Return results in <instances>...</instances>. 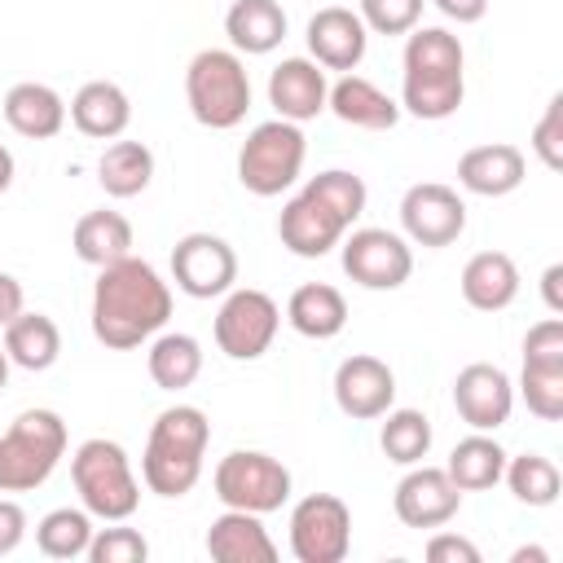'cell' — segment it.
<instances>
[{"label": "cell", "mask_w": 563, "mask_h": 563, "mask_svg": "<svg viewBox=\"0 0 563 563\" xmlns=\"http://www.w3.org/2000/svg\"><path fill=\"white\" fill-rule=\"evenodd\" d=\"M172 317V286L150 260L123 255L97 273L92 286V334L110 352L141 347Z\"/></svg>", "instance_id": "obj_1"}, {"label": "cell", "mask_w": 563, "mask_h": 563, "mask_svg": "<svg viewBox=\"0 0 563 563\" xmlns=\"http://www.w3.org/2000/svg\"><path fill=\"white\" fill-rule=\"evenodd\" d=\"M334 405L352 422L383 418L396 405V374H391V365L369 356V352H356V356L339 361V369H334Z\"/></svg>", "instance_id": "obj_17"}, {"label": "cell", "mask_w": 563, "mask_h": 563, "mask_svg": "<svg viewBox=\"0 0 563 563\" xmlns=\"http://www.w3.org/2000/svg\"><path fill=\"white\" fill-rule=\"evenodd\" d=\"M462 506V488L449 479L444 466L413 462L409 475L391 493V510L405 528H444Z\"/></svg>", "instance_id": "obj_16"}, {"label": "cell", "mask_w": 563, "mask_h": 563, "mask_svg": "<svg viewBox=\"0 0 563 563\" xmlns=\"http://www.w3.org/2000/svg\"><path fill=\"white\" fill-rule=\"evenodd\" d=\"M501 479L510 484L515 501L537 506V510H541V506H554L559 493H563V475H559V466H554L545 453H519V457H506Z\"/></svg>", "instance_id": "obj_35"}, {"label": "cell", "mask_w": 563, "mask_h": 563, "mask_svg": "<svg viewBox=\"0 0 563 563\" xmlns=\"http://www.w3.org/2000/svg\"><path fill=\"white\" fill-rule=\"evenodd\" d=\"M325 110H334V119L365 128V132H391L400 123V101H391L378 84H369L356 70H347L339 84H330Z\"/></svg>", "instance_id": "obj_23"}, {"label": "cell", "mask_w": 563, "mask_h": 563, "mask_svg": "<svg viewBox=\"0 0 563 563\" xmlns=\"http://www.w3.org/2000/svg\"><path fill=\"white\" fill-rule=\"evenodd\" d=\"M352 550V510L334 493H308L290 510V554L299 563H343Z\"/></svg>", "instance_id": "obj_10"}, {"label": "cell", "mask_w": 563, "mask_h": 563, "mask_svg": "<svg viewBox=\"0 0 563 563\" xmlns=\"http://www.w3.org/2000/svg\"><path fill=\"white\" fill-rule=\"evenodd\" d=\"M422 4L427 0H356V13L365 22V31L378 35H409L422 22Z\"/></svg>", "instance_id": "obj_38"}, {"label": "cell", "mask_w": 563, "mask_h": 563, "mask_svg": "<svg viewBox=\"0 0 563 563\" xmlns=\"http://www.w3.org/2000/svg\"><path fill=\"white\" fill-rule=\"evenodd\" d=\"M88 559L92 563H145L150 541L136 528H97L88 541Z\"/></svg>", "instance_id": "obj_39"}, {"label": "cell", "mask_w": 563, "mask_h": 563, "mask_svg": "<svg viewBox=\"0 0 563 563\" xmlns=\"http://www.w3.org/2000/svg\"><path fill=\"white\" fill-rule=\"evenodd\" d=\"M216 497L229 510H251V515H273L290 501V471L260 449H233L216 462L211 475Z\"/></svg>", "instance_id": "obj_8"}, {"label": "cell", "mask_w": 563, "mask_h": 563, "mask_svg": "<svg viewBox=\"0 0 563 563\" xmlns=\"http://www.w3.org/2000/svg\"><path fill=\"white\" fill-rule=\"evenodd\" d=\"M343 233H347V224H343L321 198H312L308 189H299V194L282 207V216H277V238H282V246H286L290 255H299V260H321V255H330V251L343 242Z\"/></svg>", "instance_id": "obj_19"}, {"label": "cell", "mask_w": 563, "mask_h": 563, "mask_svg": "<svg viewBox=\"0 0 563 563\" xmlns=\"http://www.w3.org/2000/svg\"><path fill=\"white\" fill-rule=\"evenodd\" d=\"M400 229L413 246H453L466 233V202L440 180H418L400 198Z\"/></svg>", "instance_id": "obj_13"}, {"label": "cell", "mask_w": 563, "mask_h": 563, "mask_svg": "<svg viewBox=\"0 0 563 563\" xmlns=\"http://www.w3.org/2000/svg\"><path fill=\"white\" fill-rule=\"evenodd\" d=\"M303 158H308L303 128L290 119H268L246 132L238 150V180L255 198H277L299 180Z\"/></svg>", "instance_id": "obj_7"}, {"label": "cell", "mask_w": 563, "mask_h": 563, "mask_svg": "<svg viewBox=\"0 0 563 563\" xmlns=\"http://www.w3.org/2000/svg\"><path fill=\"white\" fill-rule=\"evenodd\" d=\"M145 369H150L154 387L185 391L202 374V343L194 334H185V330H167V334L158 330L154 343H150V352H145Z\"/></svg>", "instance_id": "obj_31"}, {"label": "cell", "mask_w": 563, "mask_h": 563, "mask_svg": "<svg viewBox=\"0 0 563 563\" xmlns=\"http://www.w3.org/2000/svg\"><path fill=\"white\" fill-rule=\"evenodd\" d=\"M211 422L198 405H172L154 418L145 453H141V479L158 497H185L202 479Z\"/></svg>", "instance_id": "obj_3"}, {"label": "cell", "mask_w": 563, "mask_h": 563, "mask_svg": "<svg viewBox=\"0 0 563 563\" xmlns=\"http://www.w3.org/2000/svg\"><path fill=\"white\" fill-rule=\"evenodd\" d=\"M185 101L202 128L211 132L238 128L251 110V75L242 66V53L233 48L194 53V62L185 66Z\"/></svg>", "instance_id": "obj_5"}, {"label": "cell", "mask_w": 563, "mask_h": 563, "mask_svg": "<svg viewBox=\"0 0 563 563\" xmlns=\"http://www.w3.org/2000/svg\"><path fill=\"white\" fill-rule=\"evenodd\" d=\"M172 282L189 299H216L238 282V251L220 233H185L172 246Z\"/></svg>", "instance_id": "obj_14"}, {"label": "cell", "mask_w": 563, "mask_h": 563, "mask_svg": "<svg viewBox=\"0 0 563 563\" xmlns=\"http://www.w3.org/2000/svg\"><path fill=\"white\" fill-rule=\"evenodd\" d=\"M22 303H26L22 282H18V277H9V273H0V330L22 312Z\"/></svg>", "instance_id": "obj_44"}, {"label": "cell", "mask_w": 563, "mask_h": 563, "mask_svg": "<svg viewBox=\"0 0 563 563\" xmlns=\"http://www.w3.org/2000/svg\"><path fill=\"white\" fill-rule=\"evenodd\" d=\"M325 97H330V79L312 57H282L268 75V106L277 110V119L308 123L325 110Z\"/></svg>", "instance_id": "obj_20"}, {"label": "cell", "mask_w": 563, "mask_h": 563, "mask_svg": "<svg viewBox=\"0 0 563 563\" xmlns=\"http://www.w3.org/2000/svg\"><path fill=\"white\" fill-rule=\"evenodd\" d=\"M519 396L541 422L563 418V317H545L523 334Z\"/></svg>", "instance_id": "obj_11"}, {"label": "cell", "mask_w": 563, "mask_h": 563, "mask_svg": "<svg viewBox=\"0 0 563 563\" xmlns=\"http://www.w3.org/2000/svg\"><path fill=\"white\" fill-rule=\"evenodd\" d=\"M4 352L18 369H31V374H44L57 365L62 356V330L53 317L44 312H18L9 325H4Z\"/></svg>", "instance_id": "obj_30"}, {"label": "cell", "mask_w": 563, "mask_h": 563, "mask_svg": "<svg viewBox=\"0 0 563 563\" xmlns=\"http://www.w3.org/2000/svg\"><path fill=\"white\" fill-rule=\"evenodd\" d=\"M22 537H26V510L18 501L0 497V559L13 554L22 545Z\"/></svg>", "instance_id": "obj_42"}, {"label": "cell", "mask_w": 563, "mask_h": 563, "mask_svg": "<svg viewBox=\"0 0 563 563\" xmlns=\"http://www.w3.org/2000/svg\"><path fill=\"white\" fill-rule=\"evenodd\" d=\"M510 563H545V550H537V545L532 550H515Z\"/></svg>", "instance_id": "obj_47"}, {"label": "cell", "mask_w": 563, "mask_h": 563, "mask_svg": "<svg viewBox=\"0 0 563 563\" xmlns=\"http://www.w3.org/2000/svg\"><path fill=\"white\" fill-rule=\"evenodd\" d=\"M541 299H545V308L554 317H563V264H550L541 273Z\"/></svg>", "instance_id": "obj_45"}, {"label": "cell", "mask_w": 563, "mask_h": 563, "mask_svg": "<svg viewBox=\"0 0 563 563\" xmlns=\"http://www.w3.org/2000/svg\"><path fill=\"white\" fill-rule=\"evenodd\" d=\"M92 515L84 506H57L35 523V545L44 559H79L92 541Z\"/></svg>", "instance_id": "obj_34"}, {"label": "cell", "mask_w": 563, "mask_h": 563, "mask_svg": "<svg viewBox=\"0 0 563 563\" xmlns=\"http://www.w3.org/2000/svg\"><path fill=\"white\" fill-rule=\"evenodd\" d=\"M282 325V308L273 303V295L255 290V286H233L224 290V303L216 312V347L229 361H260Z\"/></svg>", "instance_id": "obj_9"}, {"label": "cell", "mask_w": 563, "mask_h": 563, "mask_svg": "<svg viewBox=\"0 0 563 563\" xmlns=\"http://www.w3.org/2000/svg\"><path fill=\"white\" fill-rule=\"evenodd\" d=\"M532 150L550 172H563V92L550 97L545 114L532 128Z\"/></svg>", "instance_id": "obj_40"}, {"label": "cell", "mask_w": 563, "mask_h": 563, "mask_svg": "<svg viewBox=\"0 0 563 563\" xmlns=\"http://www.w3.org/2000/svg\"><path fill=\"white\" fill-rule=\"evenodd\" d=\"M66 119H70L84 136H92V141H119V136L128 132V123H132V101H128V92H123L119 84L92 79V84H84V88L70 97Z\"/></svg>", "instance_id": "obj_24"}, {"label": "cell", "mask_w": 563, "mask_h": 563, "mask_svg": "<svg viewBox=\"0 0 563 563\" xmlns=\"http://www.w3.org/2000/svg\"><path fill=\"white\" fill-rule=\"evenodd\" d=\"M378 444L396 466H413L431 453V418L422 409H387Z\"/></svg>", "instance_id": "obj_36"}, {"label": "cell", "mask_w": 563, "mask_h": 563, "mask_svg": "<svg viewBox=\"0 0 563 563\" xmlns=\"http://www.w3.org/2000/svg\"><path fill=\"white\" fill-rule=\"evenodd\" d=\"M207 554L216 563H273L277 559V541L268 537L260 515L224 506V515H216L211 528H207Z\"/></svg>", "instance_id": "obj_22"}, {"label": "cell", "mask_w": 563, "mask_h": 563, "mask_svg": "<svg viewBox=\"0 0 563 563\" xmlns=\"http://www.w3.org/2000/svg\"><path fill=\"white\" fill-rule=\"evenodd\" d=\"M427 559L431 563H479V545L457 532H435L427 541Z\"/></svg>", "instance_id": "obj_41"}, {"label": "cell", "mask_w": 563, "mask_h": 563, "mask_svg": "<svg viewBox=\"0 0 563 563\" xmlns=\"http://www.w3.org/2000/svg\"><path fill=\"white\" fill-rule=\"evenodd\" d=\"M343 273L365 290H400L413 273L409 238L391 229H352L343 233Z\"/></svg>", "instance_id": "obj_12"}, {"label": "cell", "mask_w": 563, "mask_h": 563, "mask_svg": "<svg viewBox=\"0 0 563 563\" xmlns=\"http://www.w3.org/2000/svg\"><path fill=\"white\" fill-rule=\"evenodd\" d=\"M462 40L444 26H413L405 40V75H400V110L413 119L440 123L457 114L466 97V75H462Z\"/></svg>", "instance_id": "obj_2"}, {"label": "cell", "mask_w": 563, "mask_h": 563, "mask_svg": "<svg viewBox=\"0 0 563 563\" xmlns=\"http://www.w3.org/2000/svg\"><path fill=\"white\" fill-rule=\"evenodd\" d=\"M312 198H321L347 229L361 220V211H365V202H369V189H365V180L356 176V172H343V167H330V172H317L308 185H303Z\"/></svg>", "instance_id": "obj_37"}, {"label": "cell", "mask_w": 563, "mask_h": 563, "mask_svg": "<svg viewBox=\"0 0 563 563\" xmlns=\"http://www.w3.org/2000/svg\"><path fill=\"white\" fill-rule=\"evenodd\" d=\"M66 457V422L53 409H26L0 435V493L40 488Z\"/></svg>", "instance_id": "obj_6"}, {"label": "cell", "mask_w": 563, "mask_h": 563, "mask_svg": "<svg viewBox=\"0 0 563 563\" xmlns=\"http://www.w3.org/2000/svg\"><path fill=\"white\" fill-rule=\"evenodd\" d=\"M453 409L471 431H497L510 422L515 409V383L501 365L475 361L466 369H457L453 378Z\"/></svg>", "instance_id": "obj_15"}, {"label": "cell", "mask_w": 563, "mask_h": 563, "mask_svg": "<svg viewBox=\"0 0 563 563\" xmlns=\"http://www.w3.org/2000/svg\"><path fill=\"white\" fill-rule=\"evenodd\" d=\"M4 123L26 141H53L66 128V101L57 88L22 79L4 92Z\"/></svg>", "instance_id": "obj_25"}, {"label": "cell", "mask_w": 563, "mask_h": 563, "mask_svg": "<svg viewBox=\"0 0 563 563\" xmlns=\"http://www.w3.org/2000/svg\"><path fill=\"white\" fill-rule=\"evenodd\" d=\"M369 48V31L361 22V13L343 9V4H325L308 18V53L321 70H356L365 62Z\"/></svg>", "instance_id": "obj_18"}, {"label": "cell", "mask_w": 563, "mask_h": 563, "mask_svg": "<svg viewBox=\"0 0 563 563\" xmlns=\"http://www.w3.org/2000/svg\"><path fill=\"white\" fill-rule=\"evenodd\" d=\"M9 365H13V361H9V352H4V347H0V391H4V387H9Z\"/></svg>", "instance_id": "obj_48"}, {"label": "cell", "mask_w": 563, "mask_h": 563, "mask_svg": "<svg viewBox=\"0 0 563 563\" xmlns=\"http://www.w3.org/2000/svg\"><path fill=\"white\" fill-rule=\"evenodd\" d=\"M523 150L510 141H493V145H475L457 158V185L475 198H506L523 185Z\"/></svg>", "instance_id": "obj_21"}, {"label": "cell", "mask_w": 563, "mask_h": 563, "mask_svg": "<svg viewBox=\"0 0 563 563\" xmlns=\"http://www.w3.org/2000/svg\"><path fill=\"white\" fill-rule=\"evenodd\" d=\"M449 22H457V26H471V22H479L484 13H488V0H431Z\"/></svg>", "instance_id": "obj_43"}, {"label": "cell", "mask_w": 563, "mask_h": 563, "mask_svg": "<svg viewBox=\"0 0 563 563\" xmlns=\"http://www.w3.org/2000/svg\"><path fill=\"white\" fill-rule=\"evenodd\" d=\"M286 321H290L295 334L325 343V339H334L347 325V299L330 282H303L286 299Z\"/></svg>", "instance_id": "obj_27"}, {"label": "cell", "mask_w": 563, "mask_h": 563, "mask_svg": "<svg viewBox=\"0 0 563 563\" xmlns=\"http://www.w3.org/2000/svg\"><path fill=\"white\" fill-rule=\"evenodd\" d=\"M457 286H462V299L475 312H501L519 295V268L506 251H479V255L466 260Z\"/></svg>", "instance_id": "obj_26"}, {"label": "cell", "mask_w": 563, "mask_h": 563, "mask_svg": "<svg viewBox=\"0 0 563 563\" xmlns=\"http://www.w3.org/2000/svg\"><path fill=\"white\" fill-rule=\"evenodd\" d=\"M506 449L488 435V431H471L466 440L453 444L449 453V479L462 488V493H484L493 484H501V471H506Z\"/></svg>", "instance_id": "obj_32"}, {"label": "cell", "mask_w": 563, "mask_h": 563, "mask_svg": "<svg viewBox=\"0 0 563 563\" xmlns=\"http://www.w3.org/2000/svg\"><path fill=\"white\" fill-rule=\"evenodd\" d=\"M224 35L233 53L264 57L286 40V9L277 0H233L224 13Z\"/></svg>", "instance_id": "obj_28"}, {"label": "cell", "mask_w": 563, "mask_h": 563, "mask_svg": "<svg viewBox=\"0 0 563 563\" xmlns=\"http://www.w3.org/2000/svg\"><path fill=\"white\" fill-rule=\"evenodd\" d=\"M70 246H75V255H79L84 264L106 268V264L132 255V224H128L123 211H110V207H101V211H84V216L75 220Z\"/></svg>", "instance_id": "obj_29"}, {"label": "cell", "mask_w": 563, "mask_h": 563, "mask_svg": "<svg viewBox=\"0 0 563 563\" xmlns=\"http://www.w3.org/2000/svg\"><path fill=\"white\" fill-rule=\"evenodd\" d=\"M97 180L110 198H136L154 180V150L145 141H114L97 158Z\"/></svg>", "instance_id": "obj_33"}, {"label": "cell", "mask_w": 563, "mask_h": 563, "mask_svg": "<svg viewBox=\"0 0 563 563\" xmlns=\"http://www.w3.org/2000/svg\"><path fill=\"white\" fill-rule=\"evenodd\" d=\"M70 479H75V493L92 519L123 523L141 506V484H136L132 462H128L119 440H106V435L84 440L70 457Z\"/></svg>", "instance_id": "obj_4"}, {"label": "cell", "mask_w": 563, "mask_h": 563, "mask_svg": "<svg viewBox=\"0 0 563 563\" xmlns=\"http://www.w3.org/2000/svg\"><path fill=\"white\" fill-rule=\"evenodd\" d=\"M9 185H13V154L0 145V194H4Z\"/></svg>", "instance_id": "obj_46"}]
</instances>
